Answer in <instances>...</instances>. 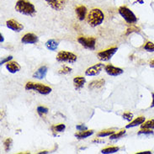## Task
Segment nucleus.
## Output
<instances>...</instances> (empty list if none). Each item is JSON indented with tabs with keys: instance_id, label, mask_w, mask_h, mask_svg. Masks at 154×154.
<instances>
[{
	"instance_id": "f257e3e1",
	"label": "nucleus",
	"mask_w": 154,
	"mask_h": 154,
	"mask_svg": "<svg viewBox=\"0 0 154 154\" xmlns=\"http://www.w3.org/2000/svg\"><path fill=\"white\" fill-rule=\"evenodd\" d=\"M15 10L21 14L29 17H34L36 14L35 5L28 0H18L15 4Z\"/></svg>"
},
{
	"instance_id": "f03ea898",
	"label": "nucleus",
	"mask_w": 154,
	"mask_h": 154,
	"mask_svg": "<svg viewBox=\"0 0 154 154\" xmlns=\"http://www.w3.org/2000/svg\"><path fill=\"white\" fill-rule=\"evenodd\" d=\"M104 20V14L100 8H93L88 14L87 21L91 27H97L100 25Z\"/></svg>"
},
{
	"instance_id": "7ed1b4c3",
	"label": "nucleus",
	"mask_w": 154,
	"mask_h": 154,
	"mask_svg": "<svg viewBox=\"0 0 154 154\" xmlns=\"http://www.w3.org/2000/svg\"><path fill=\"white\" fill-rule=\"evenodd\" d=\"M26 90H35L42 95H47L51 92V88L44 85L42 83H36L33 82H28L25 84Z\"/></svg>"
},
{
	"instance_id": "20e7f679",
	"label": "nucleus",
	"mask_w": 154,
	"mask_h": 154,
	"mask_svg": "<svg viewBox=\"0 0 154 154\" xmlns=\"http://www.w3.org/2000/svg\"><path fill=\"white\" fill-rule=\"evenodd\" d=\"M118 12L126 23L134 25L137 22V18L129 8H127L126 6H121L118 9Z\"/></svg>"
},
{
	"instance_id": "39448f33",
	"label": "nucleus",
	"mask_w": 154,
	"mask_h": 154,
	"mask_svg": "<svg viewBox=\"0 0 154 154\" xmlns=\"http://www.w3.org/2000/svg\"><path fill=\"white\" fill-rule=\"evenodd\" d=\"M56 59L57 62H60V63H74L77 61L78 57L72 52L62 51H59L58 54L57 55Z\"/></svg>"
},
{
	"instance_id": "423d86ee",
	"label": "nucleus",
	"mask_w": 154,
	"mask_h": 154,
	"mask_svg": "<svg viewBox=\"0 0 154 154\" xmlns=\"http://www.w3.org/2000/svg\"><path fill=\"white\" fill-rule=\"evenodd\" d=\"M78 42L82 46L88 50H94L96 46V38L94 37H84L80 36L78 39Z\"/></svg>"
},
{
	"instance_id": "0eeeda50",
	"label": "nucleus",
	"mask_w": 154,
	"mask_h": 154,
	"mask_svg": "<svg viewBox=\"0 0 154 154\" xmlns=\"http://www.w3.org/2000/svg\"><path fill=\"white\" fill-rule=\"evenodd\" d=\"M117 51H118L117 47H111L107 50L102 51L98 53V58L101 62H108L112 58L113 56L116 53Z\"/></svg>"
},
{
	"instance_id": "6e6552de",
	"label": "nucleus",
	"mask_w": 154,
	"mask_h": 154,
	"mask_svg": "<svg viewBox=\"0 0 154 154\" xmlns=\"http://www.w3.org/2000/svg\"><path fill=\"white\" fill-rule=\"evenodd\" d=\"M51 8L57 11H61L66 7L68 0H45Z\"/></svg>"
},
{
	"instance_id": "1a4fd4ad",
	"label": "nucleus",
	"mask_w": 154,
	"mask_h": 154,
	"mask_svg": "<svg viewBox=\"0 0 154 154\" xmlns=\"http://www.w3.org/2000/svg\"><path fill=\"white\" fill-rule=\"evenodd\" d=\"M104 71L106 72V73L109 76H113V77H117V76L121 75L124 71L123 69H121L120 67H115L111 64H108L104 67Z\"/></svg>"
},
{
	"instance_id": "9d476101",
	"label": "nucleus",
	"mask_w": 154,
	"mask_h": 154,
	"mask_svg": "<svg viewBox=\"0 0 154 154\" xmlns=\"http://www.w3.org/2000/svg\"><path fill=\"white\" fill-rule=\"evenodd\" d=\"M104 67V64L102 63H97L95 65L88 67L85 71V75L86 76H97L100 74L102 69Z\"/></svg>"
},
{
	"instance_id": "9b49d317",
	"label": "nucleus",
	"mask_w": 154,
	"mask_h": 154,
	"mask_svg": "<svg viewBox=\"0 0 154 154\" xmlns=\"http://www.w3.org/2000/svg\"><path fill=\"white\" fill-rule=\"evenodd\" d=\"M6 26L8 29H11L14 32H20L21 30H23L24 26L21 25L20 23H19L18 21L14 20H9L6 22Z\"/></svg>"
},
{
	"instance_id": "f8f14e48",
	"label": "nucleus",
	"mask_w": 154,
	"mask_h": 154,
	"mask_svg": "<svg viewBox=\"0 0 154 154\" xmlns=\"http://www.w3.org/2000/svg\"><path fill=\"white\" fill-rule=\"evenodd\" d=\"M39 41V38L36 35L33 33H27L21 39V42L23 44H35Z\"/></svg>"
},
{
	"instance_id": "ddd939ff",
	"label": "nucleus",
	"mask_w": 154,
	"mask_h": 154,
	"mask_svg": "<svg viewBox=\"0 0 154 154\" xmlns=\"http://www.w3.org/2000/svg\"><path fill=\"white\" fill-rule=\"evenodd\" d=\"M75 12L79 20L83 21L85 20L86 15H87V8L83 5H80L76 8Z\"/></svg>"
},
{
	"instance_id": "4468645a",
	"label": "nucleus",
	"mask_w": 154,
	"mask_h": 154,
	"mask_svg": "<svg viewBox=\"0 0 154 154\" xmlns=\"http://www.w3.org/2000/svg\"><path fill=\"white\" fill-rule=\"evenodd\" d=\"M47 71H48V67L46 66H42L34 73L33 78L37 79H43L47 74Z\"/></svg>"
},
{
	"instance_id": "2eb2a0df",
	"label": "nucleus",
	"mask_w": 154,
	"mask_h": 154,
	"mask_svg": "<svg viewBox=\"0 0 154 154\" xmlns=\"http://www.w3.org/2000/svg\"><path fill=\"white\" fill-rule=\"evenodd\" d=\"M105 83V80L104 79H97V80H94L91 83L88 84V88L94 90V89H99L100 88H102Z\"/></svg>"
},
{
	"instance_id": "dca6fc26",
	"label": "nucleus",
	"mask_w": 154,
	"mask_h": 154,
	"mask_svg": "<svg viewBox=\"0 0 154 154\" xmlns=\"http://www.w3.org/2000/svg\"><path fill=\"white\" fill-rule=\"evenodd\" d=\"M6 68L10 73H16L20 70V66L16 62H8L6 64Z\"/></svg>"
},
{
	"instance_id": "f3484780",
	"label": "nucleus",
	"mask_w": 154,
	"mask_h": 154,
	"mask_svg": "<svg viewBox=\"0 0 154 154\" xmlns=\"http://www.w3.org/2000/svg\"><path fill=\"white\" fill-rule=\"evenodd\" d=\"M86 83V79L83 77L79 76L73 79V85L75 88L76 90H79L84 86V84Z\"/></svg>"
},
{
	"instance_id": "a211bd4d",
	"label": "nucleus",
	"mask_w": 154,
	"mask_h": 154,
	"mask_svg": "<svg viewBox=\"0 0 154 154\" xmlns=\"http://www.w3.org/2000/svg\"><path fill=\"white\" fill-rule=\"evenodd\" d=\"M146 121V118L144 116H139L137 118H136L134 121H131L129 125H127L125 126L126 129H129V128H132V127H136V126H138V125H141L142 124H143Z\"/></svg>"
},
{
	"instance_id": "6ab92c4d",
	"label": "nucleus",
	"mask_w": 154,
	"mask_h": 154,
	"mask_svg": "<svg viewBox=\"0 0 154 154\" xmlns=\"http://www.w3.org/2000/svg\"><path fill=\"white\" fill-rule=\"evenodd\" d=\"M94 133V131L93 130H90V131H81L80 132H78V133H75V137H77L79 140H83V139H86L88 137L92 136L93 134Z\"/></svg>"
},
{
	"instance_id": "aec40b11",
	"label": "nucleus",
	"mask_w": 154,
	"mask_h": 154,
	"mask_svg": "<svg viewBox=\"0 0 154 154\" xmlns=\"http://www.w3.org/2000/svg\"><path fill=\"white\" fill-rule=\"evenodd\" d=\"M58 42H57L54 39L48 40V41L46 42V47L48 50L51 51H55L57 50V47H58Z\"/></svg>"
},
{
	"instance_id": "412c9836",
	"label": "nucleus",
	"mask_w": 154,
	"mask_h": 154,
	"mask_svg": "<svg viewBox=\"0 0 154 154\" xmlns=\"http://www.w3.org/2000/svg\"><path fill=\"white\" fill-rule=\"evenodd\" d=\"M119 150H120V147H118V146H108V147H106V148L102 149V150H101V153H116V152H117Z\"/></svg>"
},
{
	"instance_id": "4be33fe9",
	"label": "nucleus",
	"mask_w": 154,
	"mask_h": 154,
	"mask_svg": "<svg viewBox=\"0 0 154 154\" xmlns=\"http://www.w3.org/2000/svg\"><path fill=\"white\" fill-rule=\"evenodd\" d=\"M142 129H150L154 130V120H149V121L144 122L141 125Z\"/></svg>"
},
{
	"instance_id": "5701e85b",
	"label": "nucleus",
	"mask_w": 154,
	"mask_h": 154,
	"mask_svg": "<svg viewBox=\"0 0 154 154\" xmlns=\"http://www.w3.org/2000/svg\"><path fill=\"white\" fill-rule=\"evenodd\" d=\"M66 129V125L64 124H59L57 125H53L51 126V130L55 132H63Z\"/></svg>"
},
{
	"instance_id": "b1692460",
	"label": "nucleus",
	"mask_w": 154,
	"mask_h": 154,
	"mask_svg": "<svg viewBox=\"0 0 154 154\" xmlns=\"http://www.w3.org/2000/svg\"><path fill=\"white\" fill-rule=\"evenodd\" d=\"M125 134V130H121V131L117 132V133L112 134L111 136H109V139L110 140H116V139H119V138H121Z\"/></svg>"
},
{
	"instance_id": "393cba45",
	"label": "nucleus",
	"mask_w": 154,
	"mask_h": 154,
	"mask_svg": "<svg viewBox=\"0 0 154 154\" xmlns=\"http://www.w3.org/2000/svg\"><path fill=\"white\" fill-rule=\"evenodd\" d=\"M115 133V131L112 130H108V131H102L99 133L97 134L98 137H109L112 134Z\"/></svg>"
},
{
	"instance_id": "a878e982",
	"label": "nucleus",
	"mask_w": 154,
	"mask_h": 154,
	"mask_svg": "<svg viewBox=\"0 0 154 154\" xmlns=\"http://www.w3.org/2000/svg\"><path fill=\"white\" fill-rule=\"evenodd\" d=\"M138 136H141V135H144L146 137H150V136H153L154 132L152 131V130L150 129H142L141 131H139L137 132Z\"/></svg>"
},
{
	"instance_id": "bb28decb",
	"label": "nucleus",
	"mask_w": 154,
	"mask_h": 154,
	"mask_svg": "<svg viewBox=\"0 0 154 154\" xmlns=\"http://www.w3.org/2000/svg\"><path fill=\"white\" fill-rule=\"evenodd\" d=\"M144 50L148 52H154V43L153 42H147L143 46Z\"/></svg>"
},
{
	"instance_id": "cd10ccee",
	"label": "nucleus",
	"mask_w": 154,
	"mask_h": 154,
	"mask_svg": "<svg viewBox=\"0 0 154 154\" xmlns=\"http://www.w3.org/2000/svg\"><path fill=\"white\" fill-rule=\"evenodd\" d=\"M12 143H13V140L11 139V138H7V139L4 141V150H5V152H8V151L10 150Z\"/></svg>"
},
{
	"instance_id": "c85d7f7f",
	"label": "nucleus",
	"mask_w": 154,
	"mask_h": 154,
	"mask_svg": "<svg viewBox=\"0 0 154 154\" xmlns=\"http://www.w3.org/2000/svg\"><path fill=\"white\" fill-rule=\"evenodd\" d=\"M49 111V109L44 106H38L37 107V113L39 114L40 116H43V115H46Z\"/></svg>"
},
{
	"instance_id": "c756f323",
	"label": "nucleus",
	"mask_w": 154,
	"mask_h": 154,
	"mask_svg": "<svg viewBox=\"0 0 154 154\" xmlns=\"http://www.w3.org/2000/svg\"><path fill=\"white\" fill-rule=\"evenodd\" d=\"M72 72V68L69 67H67V66H64V67L62 68V69H60L58 72L59 74H68V73H70Z\"/></svg>"
},
{
	"instance_id": "7c9ffc66",
	"label": "nucleus",
	"mask_w": 154,
	"mask_h": 154,
	"mask_svg": "<svg viewBox=\"0 0 154 154\" xmlns=\"http://www.w3.org/2000/svg\"><path fill=\"white\" fill-rule=\"evenodd\" d=\"M122 117H123L124 120L131 122V121H132V119H133V114L131 112H125L122 115Z\"/></svg>"
},
{
	"instance_id": "2f4dec72",
	"label": "nucleus",
	"mask_w": 154,
	"mask_h": 154,
	"mask_svg": "<svg viewBox=\"0 0 154 154\" xmlns=\"http://www.w3.org/2000/svg\"><path fill=\"white\" fill-rule=\"evenodd\" d=\"M140 31V29L138 28V27H136V26H134V27H131V28H128L127 29V32H126V35H128L130 33H132V32H139Z\"/></svg>"
},
{
	"instance_id": "473e14b6",
	"label": "nucleus",
	"mask_w": 154,
	"mask_h": 154,
	"mask_svg": "<svg viewBox=\"0 0 154 154\" xmlns=\"http://www.w3.org/2000/svg\"><path fill=\"white\" fill-rule=\"evenodd\" d=\"M76 129L79 131H86L88 129V127L84 125H79L76 126Z\"/></svg>"
},
{
	"instance_id": "72a5a7b5",
	"label": "nucleus",
	"mask_w": 154,
	"mask_h": 154,
	"mask_svg": "<svg viewBox=\"0 0 154 154\" xmlns=\"http://www.w3.org/2000/svg\"><path fill=\"white\" fill-rule=\"evenodd\" d=\"M12 59H13L12 56H9V57H8L3 59V60L1 61V65H3V64H4V63H8V62H9V61H11Z\"/></svg>"
},
{
	"instance_id": "f704fd0d",
	"label": "nucleus",
	"mask_w": 154,
	"mask_h": 154,
	"mask_svg": "<svg viewBox=\"0 0 154 154\" xmlns=\"http://www.w3.org/2000/svg\"><path fill=\"white\" fill-rule=\"evenodd\" d=\"M152 104H151L150 107L151 108H154V93L152 94Z\"/></svg>"
},
{
	"instance_id": "c9c22d12",
	"label": "nucleus",
	"mask_w": 154,
	"mask_h": 154,
	"mask_svg": "<svg viewBox=\"0 0 154 154\" xmlns=\"http://www.w3.org/2000/svg\"><path fill=\"white\" fill-rule=\"evenodd\" d=\"M93 142H97V143H103V142H104V141H102V140H99V139L97 138V139H95V140H94V141H93Z\"/></svg>"
},
{
	"instance_id": "e433bc0d",
	"label": "nucleus",
	"mask_w": 154,
	"mask_h": 154,
	"mask_svg": "<svg viewBox=\"0 0 154 154\" xmlns=\"http://www.w3.org/2000/svg\"><path fill=\"white\" fill-rule=\"evenodd\" d=\"M142 153H148L150 154L152 153V152H150V151H146V152H137V154H142Z\"/></svg>"
},
{
	"instance_id": "4c0bfd02",
	"label": "nucleus",
	"mask_w": 154,
	"mask_h": 154,
	"mask_svg": "<svg viewBox=\"0 0 154 154\" xmlns=\"http://www.w3.org/2000/svg\"><path fill=\"white\" fill-rule=\"evenodd\" d=\"M149 65H150L151 67H154V59H152V60L151 61L150 63H149Z\"/></svg>"
},
{
	"instance_id": "58836bf2",
	"label": "nucleus",
	"mask_w": 154,
	"mask_h": 154,
	"mask_svg": "<svg viewBox=\"0 0 154 154\" xmlns=\"http://www.w3.org/2000/svg\"><path fill=\"white\" fill-rule=\"evenodd\" d=\"M0 35H1V41H0V42H1V43H3V42H4V36H3V35H2V34H1Z\"/></svg>"
}]
</instances>
